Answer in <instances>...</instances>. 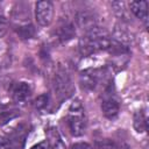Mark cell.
Returning a JSON list of instances; mask_svg holds the SVG:
<instances>
[{"label": "cell", "mask_w": 149, "mask_h": 149, "mask_svg": "<svg viewBox=\"0 0 149 149\" xmlns=\"http://www.w3.org/2000/svg\"><path fill=\"white\" fill-rule=\"evenodd\" d=\"M36 21L42 27H48L54 19V6L50 1H38L35 8Z\"/></svg>", "instance_id": "6"}, {"label": "cell", "mask_w": 149, "mask_h": 149, "mask_svg": "<svg viewBox=\"0 0 149 149\" xmlns=\"http://www.w3.org/2000/svg\"><path fill=\"white\" fill-rule=\"evenodd\" d=\"M134 128L137 133H143L148 128V121L147 115L143 111H137L134 115Z\"/></svg>", "instance_id": "13"}, {"label": "cell", "mask_w": 149, "mask_h": 149, "mask_svg": "<svg viewBox=\"0 0 149 149\" xmlns=\"http://www.w3.org/2000/svg\"><path fill=\"white\" fill-rule=\"evenodd\" d=\"M31 149H52V148L48 141H43V142H40V143L35 144L34 147H31Z\"/></svg>", "instance_id": "19"}, {"label": "cell", "mask_w": 149, "mask_h": 149, "mask_svg": "<svg viewBox=\"0 0 149 149\" xmlns=\"http://www.w3.org/2000/svg\"><path fill=\"white\" fill-rule=\"evenodd\" d=\"M104 93L105 94H104V99L101 101V111H102V114L107 119L112 120L118 116L120 106H119V102L115 99V97L111 93V87L105 90Z\"/></svg>", "instance_id": "7"}, {"label": "cell", "mask_w": 149, "mask_h": 149, "mask_svg": "<svg viewBox=\"0 0 149 149\" xmlns=\"http://www.w3.org/2000/svg\"><path fill=\"white\" fill-rule=\"evenodd\" d=\"M129 8L137 19L143 22L148 21V1H132Z\"/></svg>", "instance_id": "11"}, {"label": "cell", "mask_w": 149, "mask_h": 149, "mask_svg": "<svg viewBox=\"0 0 149 149\" xmlns=\"http://www.w3.org/2000/svg\"><path fill=\"white\" fill-rule=\"evenodd\" d=\"M112 38L106 29L97 26L86 31L79 40V51L83 56H90L99 51L108 50Z\"/></svg>", "instance_id": "1"}, {"label": "cell", "mask_w": 149, "mask_h": 149, "mask_svg": "<svg viewBox=\"0 0 149 149\" xmlns=\"http://www.w3.org/2000/svg\"><path fill=\"white\" fill-rule=\"evenodd\" d=\"M48 139H49V144L51 146L52 149H66L65 143L63 142L61 135L58 134L57 129L55 128H50L48 130Z\"/></svg>", "instance_id": "12"}, {"label": "cell", "mask_w": 149, "mask_h": 149, "mask_svg": "<svg viewBox=\"0 0 149 149\" xmlns=\"http://www.w3.org/2000/svg\"><path fill=\"white\" fill-rule=\"evenodd\" d=\"M68 126L69 130L72 136H81L85 130H86V115H85V109L80 102V100H74L68 112Z\"/></svg>", "instance_id": "2"}, {"label": "cell", "mask_w": 149, "mask_h": 149, "mask_svg": "<svg viewBox=\"0 0 149 149\" xmlns=\"http://www.w3.org/2000/svg\"><path fill=\"white\" fill-rule=\"evenodd\" d=\"M54 87H55V92L61 99H64V98L66 99L69 95H71L73 91V86H72V81L69 73L65 70L59 69L56 72Z\"/></svg>", "instance_id": "5"}, {"label": "cell", "mask_w": 149, "mask_h": 149, "mask_svg": "<svg viewBox=\"0 0 149 149\" xmlns=\"http://www.w3.org/2000/svg\"><path fill=\"white\" fill-rule=\"evenodd\" d=\"M7 27H8V22H7L6 17L0 16V37H2V36L6 34Z\"/></svg>", "instance_id": "18"}, {"label": "cell", "mask_w": 149, "mask_h": 149, "mask_svg": "<svg viewBox=\"0 0 149 149\" xmlns=\"http://www.w3.org/2000/svg\"><path fill=\"white\" fill-rule=\"evenodd\" d=\"M76 21H77V26L80 29H83L85 33L98 26L95 15L90 10H80V12H78V14L76 16Z\"/></svg>", "instance_id": "8"}, {"label": "cell", "mask_w": 149, "mask_h": 149, "mask_svg": "<svg viewBox=\"0 0 149 149\" xmlns=\"http://www.w3.org/2000/svg\"><path fill=\"white\" fill-rule=\"evenodd\" d=\"M48 101H49V97L47 94H42V95H40V97L36 98V100H35V107L37 109H43V108L47 107Z\"/></svg>", "instance_id": "17"}, {"label": "cell", "mask_w": 149, "mask_h": 149, "mask_svg": "<svg viewBox=\"0 0 149 149\" xmlns=\"http://www.w3.org/2000/svg\"><path fill=\"white\" fill-rule=\"evenodd\" d=\"M95 149H118V144L111 140H100L95 143Z\"/></svg>", "instance_id": "16"}, {"label": "cell", "mask_w": 149, "mask_h": 149, "mask_svg": "<svg viewBox=\"0 0 149 149\" xmlns=\"http://www.w3.org/2000/svg\"><path fill=\"white\" fill-rule=\"evenodd\" d=\"M74 34H76L74 27H73V24H72L71 22H69V21L62 22V23L57 27V29H56V37H57L59 41H62V42H66L68 40L72 38V37L74 36Z\"/></svg>", "instance_id": "10"}, {"label": "cell", "mask_w": 149, "mask_h": 149, "mask_svg": "<svg viewBox=\"0 0 149 149\" xmlns=\"http://www.w3.org/2000/svg\"><path fill=\"white\" fill-rule=\"evenodd\" d=\"M27 134L28 128L26 125H19L9 134L0 136V149H22Z\"/></svg>", "instance_id": "4"}, {"label": "cell", "mask_w": 149, "mask_h": 149, "mask_svg": "<svg viewBox=\"0 0 149 149\" xmlns=\"http://www.w3.org/2000/svg\"><path fill=\"white\" fill-rule=\"evenodd\" d=\"M16 31H17V34H19V36H20L21 38H30V37L34 35V33H35L34 27H33L30 23H28V22L20 24V26L16 28Z\"/></svg>", "instance_id": "14"}, {"label": "cell", "mask_w": 149, "mask_h": 149, "mask_svg": "<svg viewBox=\"0 0 149 149\" xmlns=\"http://www.w3.org/2000/svg\"><path fill=\"white\" fill-rule=\"evenodd\" d=\"M79 83L81 87L86 91H97L100 87L107 90L111 87V84L106 79V72L102 69H86L80 72Z\"/></svg>", "instance_id": "3"}, {"label": "cell", "mask_w": 149, "mask_h": 149, "mask_svg": "<svg viewBox=\"0 0 149 149\" xmlns=\"http://www.w3.org/2000/svg\"><path fill=\"white\" fill-rule=\"evenodd\" d=\"M19 115V112L16 109L9 108V109H3L0 112V125H5L8 121L13 120L14 118H16Z\"/></svg>", "instance_id": "15"}, {"label": "cell", "mask_w": 149, "mask_h": 149, "mask_svg": "<svg viewBox=\"0 0 149 149\" xmlns=\"http://www.w3.org/2000/svg\"><path fill=\"white\" fill-rule=\"evenodd\" d=\"M31 93V88L29 86V84L20 81L16 83L13 87H12V98L15 102H22L26 101L29 95Z\"/></svg>", "instance_id": "9"}, {"label": "cell", "mask_w": 149, "mask_h": 149, "mask_svg": "<svg viewBox=\"0 0 149 149\" xmlns=\"http://www.w3.org/2000/svg\"><path fill=\"white\" fill-rule=\"evenodd\" d=\"M72 149H92V147H91L88 143L79 142V143L73 144V146H72Z\"/></svg>", "instance_id": "20"}]
</instances>
